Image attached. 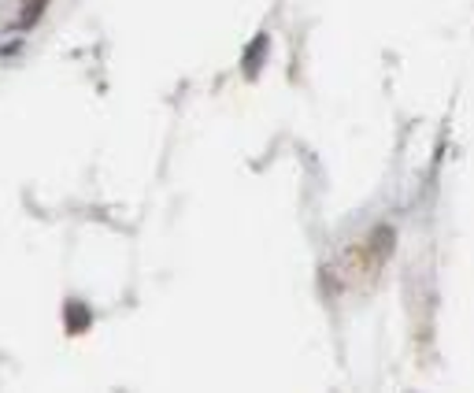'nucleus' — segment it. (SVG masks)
<instances>
[{
    "label": "nucleus",
    "mask_w": 474,
    "mask_h": 393,
    "mask_svg": "<svg viewBox=\"0 0 474 393\" xmlns=\"http://www.w3.org/2000/svg\"><path fill=\"white\" fill-rule=\"evenodd\" d=\"M82 316H85V312H82V308H71V326H75V330H78V326H82Z\"/></svg>",
    "instance_id": "obj_1"
}]
</instances>
